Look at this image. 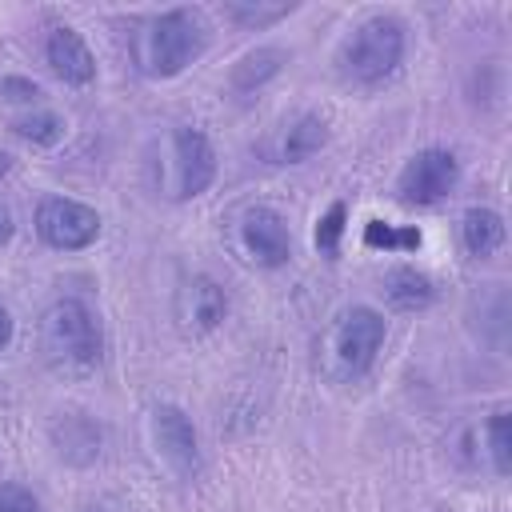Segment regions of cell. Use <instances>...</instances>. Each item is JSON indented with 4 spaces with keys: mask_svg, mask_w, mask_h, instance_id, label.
Returning a JSON list of instances; mask_svg holds the SVG:
<instances>
[{
    "mask_svg": "<svg viewBox=\"0 0 512 512\" xmlns=\"http://www.w3.org/2000/svg\"><path fill=\"white\" fill-rule=\"evenodd\" d=\"M12 332H16V324H12V312L0 304V352L12 344Z\"/></svg>",
    "mask_w": 512,
    "mask_h": 512,
    "instance_id": "cell-24",
    "label": "cell"
},
{
    "mask_svg": "<svg viewBox=\"0 0 512 512\" xmlns=\"http://www.w3.org/2000/svg\"><path fill=\"white\" fill-rule=\"evenodd\" d=\"M44 60H48V68H52L64 84L84 88V84L96 80V56H92V48L84 44V36H80L72 24H52V28H48Z\"/></svg>",
    "mask_w": 512,
    "mask_h": 512,
    "instance_id": "cell-10",
    "label": "cell"
},
{
    "mask_svg": "<svg viewBox=\"0 0 512 512\" xmlns=\"http://www.w3.org/2000/svg\"><path fill=\"white\" fill-rule=\"evenodd\" d=\"M36 236L56 252H80L100 236V212L72 196H44L36 208Z\"/></svg>",
    "mask_w": 512,
    "mask_h": 512,
    "instance_id": "cell-6",
    "label": "cell"
},
{
    "mask_svg": "<svg viewBox=\"0 0 512 512\" xmlns=\"http://www.w3.org/2000/svg\"><path fill=\"white\" fill-rule=\"evenodd\" d=\"M152 444L160 452V460L180 476V480H196L200 476V436L196 424L184 408L176 404H156L152 408Z\"/></svg>",
    "mask_w": 512,
    "mask_h": 512,
    "instance_id": "cell-7",
    "label": "cell"
},
{
    "mask_svg": "<svg viewBox=\"0 0 512 512\" xmlns=\"http://www.w3.org/2000/svg\"><path fill=\"white\" fill-rule=\"evenodd\" d=\"M0 100L4 104H28V108H36L44 100V88L36 80H28V76H0Z\"/></svg>",
    "mask_w": 512,
    "mask_h": 512,
    "instance_id": "cell-22",
    "label": "cell"
},
{
    "mask_svg": "<svg viewBox=\"0 0 512 512\" xmlns=\"http://www.w3.org/2000/svg\"><path fill=\"white\" fill-rule=\"evenodd\" d=\"M172 172H176V196L180 200L204 196L208 184L216 180V148L200 128H192V124L172 128Z\"/></svg>",
    "mask_w": 512,
    "mask_h": 512,
    "instance_id": "cell-8",
    "label": "cell"
},
{
    "mask_svg": "<svg viewBox=\"0 0 512 512\" xmlns=\"http://www.w3.org/2000/svg\"><path fill=\"white\" fill-rule=\"evenodd\" d=\"M48 436H52L56 456H60L64 464H76V468L92 464V460L100 456V444H104L100 424H96L92 416H84V412H60V416L52 420Z\"/></svg>",
    "mask_w": 512,
    "mask_h": 512,
    "instance_id": "cell-11",
    "label": "cell"
},
{
    "mask_svg": "<svg viewBox=\"0 0 512 512\" xmlns=\"http://www.w3.org/2000/svg\"><path fill=\"white\" fill-rule=\"evenodd\" d=\"M8 168H12V156H8V152H0V176H4Z\"/></svg>",
    "mask_w": 512,
    "mask_h": 512,
    "instance_id": "cell-26",
    "label": "cell"
},
{
    "mask_svg": "<svg viewBox=\"0 0 512 512\" xmlns=\"http://www.w3.org/2000/svg\"><path fill=\"white\" fill-rule=\"evenodd\" d=\"M208 48V24L196 8H168L152 12L132 24L128 52L140 76L148 80H172L192 60H200Z\"/></svg>",
    "mask_w": 512,
    "mask_h": 512,
    "instance_id": "cell-1",
    "label": "cell"
},
{
    "mask_svg": "<svg viewBox=\"0 0 512 512\" xmlns=\"http://www.w3.org/2000/svg\"><path fill=\"white\" fill-rule=\"evenodd\" d=\"M240 244L248 252V260H256L260 268H280L288 264L292 256V232H288V220L268 208V204H256L244 212L240 220Z\"/></svg>",
    "mask_w": 512,
    "mask_h": 512,
    "instance_id": "cell-9",
    "label": "cell"
},
{
    "mask_svg": "<svg viewBox=\"0 0 512 512\" xmlns=\"http://www.w3.org/2000/svg\"><path fill=\"white\" fill-rule=\"evenodd\" d=\"M380 292H384V300H388L396 312H424V308L436 300L432 276H424V272L412 268V264L388 268L384 280H380Z\"/></svg>",
    "mask_w": 512,
    "mask_h": 512,
    "instance_id": "cell-15",
    "label": "cell"
},
{
    "mask_svg": "<svg viewBox=\"0 0 512 512\" xmlns=\"http://www.w3.org/2000/svg\"><path fill=\"white\" fill-rule=\"evenodd\" d=\"M404 48H408L404 20L392 12H372L344 36L336 64L340 76L352 84H380L404 64Z\"/></svg>",
    "mask_w": 512,
    "mask_h": 512,
    "instance_id": "cell-2",
    "label": "cell"
},
{
    "mask_svg": "<svg viewBox=\"0 0 512 512\" xmlns=\"http://www.w3.org/2000/svg\"><path fill=\"white\" fill-rule=\"evenodd\" d=\"M364 244L368 248H420V232L416 228H392L384 220H368Z\"/></svg>",
    "mask_w": 512,
    "mask_h": 512,
    "instance_id": "cell-20",
    "label": "cell"
},
{
    "mask_svg": "<svg viewBox=\"0 0 512 512\" xmlns=\"http://www.w3.org/2000/svg\"><path fill=\"white\" fill-rule=\"evenodd\" d=\"M0 512H40V500L24 484H0Z\"/></svg>",
    "mask_w": 512,
    "mask_h": 512,
    "instance_id": "cell-23",
    "label": "cell"
},
{
    "mask_svg": "<svg viewBox=\"0 0 512 512\" xmlns=\"http://www.w3.org/2000/svg\"><path fill=\"white\" fill-rule=\"evenodd\" d=\"M40 344L56 368H96L104 356L100 316L76 296L52 300L40 316Z\"/></svg>",
    "mask_w": 512,
    "mask_h": 512,
    "instance_id": "cell-3",
    "label": "cell"
},
{
    "mask_svg": "<svg viewBox=\"0 0 512 512\" xmlns=\"http://www.w3.org/2000/svg\"><path fill=\"white\" fill-rule=\"evenodd\" d=\"M344 216H348V208H344V200H336L324 216H320V224H316V248L324 252V256H336L340 252V236H344Z\"/></svg>",
    "mask_w": 512,
    "mask_h": 512,
    "instance_id": "cell-21",
    "label": "cell"
},
{
    "mask_svg": "<svg viewBox=\"0 0 512 512\" xmlns=\"http://www.w3.org/2000/svg\"><path fill=\"white\" fill-rule=\"evenodd\" d=\"M232 24H240V28H272V24H280L284 16H292L296 12V0H228L224 8H220Z\"/></svg>",
    "mask_w": 512,
    "mask_h": 512,
    "instance_id": "cell-17",
    "label": "cell"
},
{
    "mask_svg": "<svg viewBox=\"0 0 512 512\" xmlns=\"http://www.w3.org/2000/svg\"><path fill=\"white\" fill-rule=\"evenodd\" d=\"M12 232H16V220H12V208L0 200V244H8L12 240Z\"/></svg>",
    "mask_w": 512,
    "mask_h": 512,
    "instance_id": "cell-25",
    "label": "cell"
},
{
    "mask_svg": "<svg viewBox=\"0 0 512 512\" xmlns=\"http://www.w3.org/2000/svg\"><path fill=\"white\" fill-rule=\"evenodd\" d=\"M384 336H388V324L376 308L352 304L348 312H340L336 324L328 328V344H324L332 376L336 380H360L376 364V352L384 348Z\"/></svg>",
    "mask_w": 512,
    "mask_h": 512,
    "instance_id": "cell-4",
    "label": "cell"
},
{
    "mask_svg": "<svg viewBox=\"0 0 512 512\" xmlns=\"http://www.w3.org/2000/svg\"><path fill=\"white\" fill-rule=\"evenodd\" d=\"M456 184H460V160L448 148H420L416 156L404 160V168L396 176V196L404 204L428 208V204L448 200L456 192Z\"/></svg>",
    "mask_w": 512,
    "mask_h": 512,
    "instance_id": "cell-5",
    "label": "cell"
},
{
    "mask_svg": "<svg viewBox=\"0 0 512 512\" xmlns=\"http://www.w3.org/2000/svg\"><path fill=\"white\" fill-rule=\"evenodd\" d=\"M284 64H288V52H284V48H276V44H260V48L244 52V56L232 64L228 84H232V92L252 96V92H260L268 80H276V76L284 72Z\"/></svg>",
    "mask_w": 512,
    "mask_h": 512,
    "instance_id": "cell-14",
    "label": "cell"
},
{
    "mask_svg": "<svg viewBox=\"0 0 512 512\" xmlns=\"http://www.w3.org/2000/svg\"><path fill=\"white\" fill-rule=\"evenodd\" d=\"M12 132L20 136V140H28V144H36V148H52L60 136H64V120L52 112V108H28L24 116H16L12 120Z\"/></svg>",
    "mask_w": 512,
    "mask_h": 512,
    "instance_id": "cell-18",
    "label": "cell"
},
{
    "mask_svg": "<svg viewBox=\"0 0 512 512\" xmlns=\"http://www.w3.org/2000/svg\"><path fill=\"white\" fill-rule=\"evenodd\" d=\"M484 436H488V456H492V468L496 476H508L512 472V444H508V408H496L484 424Z\"/></svg>",
    "mask_w": 512,
    "mask_h": 512,
    "instance_id": "cell-19",
    "label": "cell"
},
{
    "mask_svg": "<svg viewBox=\"0 0 512 512\" xmlns=\"http://www.w3.org/2000/svg\"><path fill=\"white\" fill-rule=\"evenodd\" d=\"M328 144V120L320 112H300L296 120H288L272 144V160L276 164H304L312 160L320 148Z\"/></svg>",
    "mask_w": 512,
    "mask_h": 512,
    "instance_id": "cell-12",
    "label": "cell"
},
{
    "mask_svg": "<svg viewBox=\"0 0 512 512\" xmlns=\"http://www.w3.org/2000/svg\"><path fill=\"white\" fill-rule=\"evenodd\" d=\"M228 316V296L212 276H192L180 292V320L192 332H212Z\"/></svg>",
    "mask_w": 512,
    "mask_h": 512,
    "instance_id": "cell-13",
    "label": "cell"
},
{
    "mask_svg": "<svg viewBox=\"0 0 512 512\" xmlns=\"http://www.w3.org/2000/svg\"><path fill=\"white\" fill-rule=\"evenodd\" d=\"M460 240H464V252L468 256L488 260L504 244V216L492 212V208H468L460 216Z\"/></svg>",
    "mask_w": 512,
    "mask_h": 512,
    "instance_id": "cell-16",
    "label": "cell"
}]
</instances>
